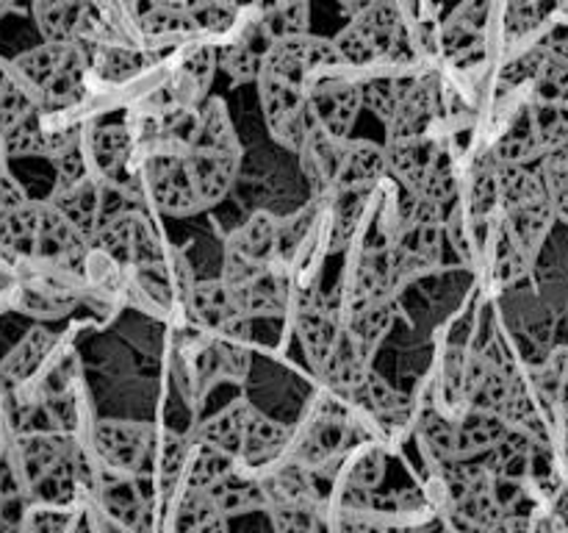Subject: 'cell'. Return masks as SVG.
<instances>
[{
  "instance_id": "cell-1",
  "label": "cell",
  "mask_w": 568,
  "mask_h": 533,
  "mask_svg": "<svg viewBox=\"0 0 568 533\" xmlns=\"http://www.w3.org/2000/svg\"><path fill=\"white\" fill-rule=\"evenodd\" d=\"M311 83H314L311 72L297 64L286 50L277 44L270 50L258 76L261 109H264L272 137L292 150L303 144L314 122L308 111Z\"/></svg>"
},
{
  "instance_id": "cell-2",
  "label": "cell",
  "mask_w": 568,
  "mask_h": 533,
  "mask_svg": "<svg viewBox=\"0 0 568 533\" xmlns=\"http://www.w3.org/2000/svg\"><path fill=\"white\" fill-rule=\"evenodd\" d=\"M344 67H369L408 59V14L397 0H375L336 39Z\"/></svg>"
},
{
  "instance_id": "cell-3",
  "label": "cell",
  "mask_w": 568,
  "mask_h": 533,
  "mask_svg": "<svg viewBox=\"0 0 568 533\" xmlns=\"http://www.w3.org/2000/svg\"><path fill=\"white\" fill-rule=\"evenodd\" d=\"M277 242H281V220L266 211L250 217L225 248V270L222 281L227 286H242L266 266L277 264Z\"/></svg>"
},
{
  "instance_id": "cell-4",
  "label": "cell",
  "mask_w": 568,
  "mask_h": 533,
  "mask_svg": "<svg viewBox=\"0 0 568 533\" xmlns=\"http://www.w3.org/2000/svg\"><path fill=\"white\" fill-rule=\"evenodd\" d=\"M144 187H148V194L155 209L164 211V214L183 217L203 205L192 167H189L186 150H153L148 164H144Z\"/></svg>"
},
{
  "instance_id": "cell-5",
  "label": "cell",
  "mask_w": 568,
  "mask_h": 533,
  "mask_svg": "<svg viewBox=\"0 0 568 533\" xmlns=\"http://www.w3.org/2000/svg\"><path fill=\"white\" fill-rule=\"evenodd\" d=\"M92 444L103 466L125 475H142L155 450L153 428L144 422L103 420L94 425Z\"/></svg>"
},
{
  "instance_id": "cell-6",
  "label": "cell",
  "mask_w": 568,
  "mask_h": 533,
  "mask_svg": "<svg viewBox=\"0 0 568 533\" xmlns=\"http://www.w3.org/2000/svg\"><path fill=\"white\" fill-rule=\"evenodd\" d=\"M292 305H294V328H297L300 344H303L311 366L320 372V366L325 364L327 353H331V348L336 344L338 331H342L344 325L342 314H338V311L322 298L316 283L294 289Z\"/></svg>"
},
{
  "instance_id": "cell-7",
  "label": "cell",
  "mask_w": 568,
  "mask_h": 533,
  "mask_svg": "<svg viewBox=\"0 0 568 533\" xmlns=\"http://www.w3.org/2000/svg\"><path fill=\"white\" fill-rule=\"evenodd\" d=\"M364 105V89L342 76H325L311 83L308 111L316 128L336 139H349L358 111Z\"/></svg>"
},
{
  "instance_id": "cell-8",
  "label": "cell",
  "mask_w": 568,
  "mask_h": 533,
  "mask_svg": "<svg viewBox=\"0 0 568 533\" xmlns=\"http://www.w3.org/2000/svg\"><path fill=\"white\" fill-rule=\"evenodd\" d=\"M189 309L194 320L209 331L220 333L225 342H247L250 316L239 305L236 292L225 281H197L189 289Z\"/></svg>"
},
{
  "instance_id": "cell-9",
  "label": "cell",
  "mask_w": 568,
  "mask_h": 533,
  "mask_svg": "<svg viewBox=\"0 0 568 533\" xmlns=\"http://www.w3.org/2000/svg\"><path fill=\"white\" fill-rule=\"evenodd\" d=\"M353 450V425L342 414L322 411L300 442L294 444L292 459L308 470H327L331 464L342 461Z\"/></svg>"
},
{
  "instance_id": "cell-10",
  "label": "cell",
  "mask_w": 568,
  "mask_h": 533,
  "mask_svg": "<svg viewBox=\"0 0 568 533\" xmlns=\"http://www.w3.org/2000/svg\"><path fill=\"white\" fill-rule=\"evenodd\" d=\"M189 167H192L194 183L203 205L216 203L227 194L236 181L239 164H242V144H192L186 150Z\"/></svg>"
},
{
  "instance_id": "cell-11",
  "label": "cell",
  "mask_w": 568,
  "mask_h": 533,
  "mask_svg": "<svg viewBox=\"0 0 568 533\" xmlns=\"http://www.w3.org/2000/svg\"><path fill=\"white\" fill-rule=\"evenodd\" d=\"M100 497V511L114 520L120 527H148L144 516L150 511V497L142 489V481L136 475H125L105 466L103 475L94 483Z\"/></svg>"
},
{
  "instance_id": "cell-12",
  "label": "cell",
  "mask_w": 568,
  "mask_h": 533,
  "mask_svg": "<svg viewBox=\"0 0 568 533\" xmlns=\"http://www.w3.org/2000/svg\"><path fill=\"white\" fill-rule=\"evenodd\" d=\"M275 48V39L270 37V31L264 28V22L258 20V14L253 11L247 22L242 26V31L231 39L227 44H222L216 50V59L220 67L233 78V81H258L261 67H264L266 56Z\"/></svg>"
},
{
  "instance_id": "cell-13",
  "label": "cell",
  "mask_w": 568,
  "mask_h": 533,
  "mask_svg": "<svg viewBox=\"0 0 568 533\" xmlns=\"http://www.w3.org/2000/svg\"><path fill=\"white\" fill-rule=\"evenodd\" d=\"M342 148H344V139L331 137V133H325L322 128H316L314 122H311V131L305 133L297 153H300V164H303L305 178H308L316 198H331L333 187H336Z\"/></svg>"
},
{
  "instance_id": "cell-14",
  "label": "cell",
  "mask_w": 568,
  "mask_h": 533,
  "mask_svg": "<svg viewBox=\"0 0 568 533\" xmlns=\"http://www.w3.org/2000/svg\"><path fill=\"white\" fill-rule=\"evenodd\" d=\"M510 425L503 414L486 409H464L455 420V459H477L508 436Z\"/></svg>"
},
{
  "instance_id": "cell-15",
  "label": "cell",
  "mask_w": 568,
  "mask_h": 533,
  "mask_svg": "<svg viewBox=\"0 0 568 533\" xmlns=\"http://www.w3.org/2000/svg\"><path fill=\"white\" fill-rule=\"evenodd\" d=\"M388 170V150L366 139H344L342 161H338L336 187L338 189H375L383 172ZM331 192V194H333Z\"/></svg>"
},
{
  "instance_id": "cell-16",
  "label": "cell",
  "mask_w": 568,
  "mask_h": 533,
  "mask_svg": "<svg viewBox=\"0 0 568 533\" xmlns=\"http://www.w3.org/2000/svg\"><path fill=\"white\" fill-rule=\"evenodd\" d=\"M366 355H369V348H366L347 325H342L336 344H333L331 353H327L325 364L320 366L322 381L331 389H336V392L349 394L361 381H364L366 372H369Z\"/></svg>"
},
{
  "instance_id": "cell-17",
  "label": "cell",
  "mask_w": 568,
  "mask_h": 533,
  "mask_svg": "<svg viewBox=\"0 0 568 533\" xmlns=\"http://www.w3.org/2000/svg\"><path fill=\"white\" fill-rule=\"evenodd\" d=\"M33 20L44 42H78L87 33L92 9L87 0H33Z\"/></svg>"
},
{
  "instance_id": "cell-18",
  "label": "cell",
  "mask_w": 568,
  "mask_h": 533,
  "mask_svg": "<svg viewBox=\"0 0 568 533\" xmlns=\"http://www.w3.org/2000/svg\"><path fill=\"white\" fill-rule=\"evenodd\" d=\"M555 217L558 214H555L549 198H538L530 200V203H521L503 211V231L514 239V244L527 255V259H532V255L541 250Z\"/></svg>"
},
{
  "instance_id": "cell-19",
  "label": "cell",
  "mask_w": 568,
  "mask_h": 533,
  "mask_svg": "<svg viewBox=\"0 0 568 533\" xmlns=\"http://www.w3.org/2000/svg\"><path fill=\"white\" fill-rule=\"evenodd\" d=\"M349 398L358 400V405H364L383 428L388 431H399L405 422L410 420V400L408 394L397 392L386 378H381L377 372H366L364 381L349 392Z\"/></svg>"
},
{
  "instance_id": "cell-20",
  "label": "cell",
  "mask_w": 568,
  "mask_h": 533,
  "mask_svg": "<svg viewBox=\"0 0 568 533\" xmlns=\"http://www.w3.org/2000/svg\"><path fill=\"white\" fill-rule=\"evenodd\" d=\"M236 292L239 305L247 316H277L292 303L288 281L283 272L275 270V264L261 270L258 275L250 278L242 286H231Z\"/></svg>"
},
{
  "instance_id": "cell-21",
  "label": "cell",
  "mask_w": 568,
  "mask_h": 533,
  "mask_svg": "<svg viewBox=\"0 0 568 533\" xmlns=\"http://www.w3.org/2000/svg\"><path fill=\"white\" fill-rule=\"evenodd\" d=\"M133 153V133L122 125H100L87 137V161L92 175L114 178L125 170Z\"/></svg>"
},
{
  "instance_id": "cell-22",
  "label": "cell",
  "mask_w": 568,
  "mask_h": 533,
  "mask_svg": "<svg viewBox=\"0 0 568 533\" xmlns=\"http://www.w3.org/2000/svg\"><path fill=\"white\" fill-rule=\"evenodd\" d=\"M372 189H338L331 194V214H327V248L347 250L364 225L366 205Z\"/></svg>"
},
{
  "instance_id": "cell-23",
  "label": "cell",
  "mask_w": 568,
  "mask_h": 533,
  "mask_svg": "<svg viewBox=\"0 0 568 533\" xmlns=\"http://www.w3.org/2000/svg\"><path fill=\"white\" fill-rule=\"evenodd\" d=\"M541 155L530 103H525L510 114L508 125L499 131L497 142H494V164H530L532 159H541Z\"/></svg>"
},
{
  "instance_id": "cell-24",
  "label": "cell",
  "mask_w": 568,
  "mask_h": 533,
  "mask_svg": "<svg viewBox=\"0 0 568 533\" xmlns=\"http://www.w3.org/2000/svg\"><path fill=\"white\" fill-rule=\"evenodd\" d=\"M53 333H48L44 328L28 331L26 336L11 348V353L0 361V381L11 383V386L28 383L39 370H42V364L48 361V355L53 353Z\"/></svg>"
},
{
  "instance_id": "cell-25",
  "label": "cell",
  "mask_w": 568,
  "mask_h": 533,
  "mask_svg": "<svg viewBox=\"0 0 568 533\" xmlns=\"http://www.w3.org/2000/svg\"><path fill=\"white\" fill-rule=\"evenodd\" d=\"M436 114V89L430 81H419L410 89L408 98L397 105L388 125V142H405V139L425 137Z\"/></svg>"
},
{
  "instance_id": "cell-26",
  "label": "cell",
  "mask_w": 568,
  "mask_h": 533,
  "mask_svg": "<svg viewBox=\"0 0 568 533\" xmlns=\"http://www.w3.org/2000/svg\"><path fill=\"white\" fill-rule=\"evenodd\" d=\"M50 203L78 228L87 239H94L98 233V214H100V178L89 175L78 181L75 187L53 189Z\"/></svg>"
},
{
  "instance_id": "cell-27",
  "label": "cell",
  "mask_w": 568,
  "mask_h": 533,
  "mask_svg": "<svg viewBox=\"0 0 568 533\" xmlns=\"http://www.w3.org/2000/svg\"><path fill=\"white\" fill-rule=\"evenodd\" d=\"M253 409L255 405H250L247 400H233L227 409H222L220 414H214L211 420H205L203 425L194 431V439L214 444V447H222L225 453L242 459L244 425H247V416Z\"/></svg>"
},
{
  "instance_id": "cell-28",
  "label": "cell",
  "mask_w": 568,
  "mask_h": 533,
  "mask_svg": "<svg viewBox=\"0 0 568 533\" xmlns=\"http://www.w3.org/2000/svg\"><path fill=\"white\" fill-rule=\"evenodd\" d=\"M75 42H44L39 48L28 50V53L17 56L14 59V76L26 83L31 92H42L48 87L50 78L61 70V64L67 61V56L72 53Z\"/></svg>"
},
{
  "instance_id": "cell-29",
  "label": "cell",
  "mask_w": 568,
  "mask_h": 533,
  "mask_svg": "<svg viewBox=\"0 0 568 533\" xmlns=\"http://www.w3.org/2000/svg\"><path fill=\"white\" fill-rule=\"evenodd\" d=\"M211 497V503L216 505V511L225 516L244 514V511L264 509L266 505V492L264 483H255L250 477H242L236 470L227 472L225 477H220L216 483H211L209 489H203Z\"/></svg>"
},
{
  "instance_id": "cell-30",
  "label": "cell",
  "mask_w": 568,
  "mask_h": 533,
  "mask_svg": "<svg viewBox=\"0 0 568 533\" xmlns=\"http://www.w3.org/2000/svg\"><path fill=\"white\" fill-rule=\"evenodd\" d=\"M388 167L394 170V175L399 178V183L408 189H419L422 178L430 170L433 159L438 153V144L433 139L419 137V139H405V142H388Z\"/></svg>"
},
{
  "instance_id": "cell-31",
  "label": "cell",
  "mask_w": 568,
  "mask_h": 533,
  "mask_svg": "<svg viewBox=\"0 0 568 533\" xmlns=\"http://www.w3.org/2000/svg\"><path fill=\"white\" fill-rule=\"evenodd\" d=\"M342 322L366 344V348H377L392 331L394 322V303L392 298H375L355 303L342 311Z\"/></svg>"
},
{
  "instance_id": "cell-32",
  "label": "cell",
  "mask_w": 568,
  "mask_h": 533,
  "mask_svg": "<svg viewBox=\"0 0 568 533\" xmlns=\"http://www.w3.org/2000/svg\"><path fill=\"white\" fill-rule=\"evenodd\" d=\"M288 444V428L272 416L261 414L258 409L250 411L247 425L242 436V461H266L283 453Z\"/></svg>"
},
{
  "instance_id": "cell-33",
  "label": "cell",
  "mask_w": 568,
  "mask_h": 533,
  "mask_svg": "<svg viewBox=\"0 0 568 533\" xmlns=\"http://www.w3.org/2000/svg\"><path fill=\"white\" fill-rule=\"evenodd\" d=\"M233 464H236V455L225 453V450L214 447L209 442L192 439L186 470H183V483H186V489H209L211 483H216L227 472L236 470Z\"/></svg>"
},
{
  "instance_id": "cell-34",
  "label": "cell",
  "mask_w": 568,
  "mask_h": 533,
  "mask_svg": "<svg viewBox=\"0 0 568 533\" xmlns=\"http://www.w3.org/2000/svg\"><path fill=\"white\" fill-rule=\"evenodd\" d=\"M216 64V50L214 48H194L186 59L181 61V70H178L175 83H172V98L183 105L197 103L205 94L211 81V72Z\"/></svg>"
},
{
  "instance_id": "cell-35",
  "label": "cell",
  "mask_w": 568,
  "mask_h": 533,
  "mask_svg": "<svg viewBox=\"0 0 568 533\" xmlns=\"http://www.w3.org/2000/svg\"><path fill=\"white\" fill-rule=\"evenodd\" d=\"M83 72H87V56H83L81 44L75 42V48L67 56L61 70L55 72L48 81V87L39 92V100H42L48 109H67V105H72L83 92Z\"/></svg>"
},
{
  "instance_id": "cell-36",
  "label": "cell",
  "mask_w": 568,
  "mask_h": 533,
  "mask_svg": "<svg viewBox=\"0 0 568 533\" xmlns=\"http://www.w3.org/2000/svg\"><path fill=\"white\" fill-rule=\"evenodd\" d=\"M497 183H499V211H508L514 209V205L547 198L541 172L527 170V164H497Z\"/></svg>"
},
{
  "instance_id": "cell-37",
  "label": "cell",
  "mask_w": 568,
  "mask_h": 533,
  "mask_svg": "<svg viewBox=\"0 0 568 533\" xmlns=\"http://www.w3.org/2000/svg\"><path fill=\"white\" fill-rule=\"evenodd\" d=\"M225 520L227 516L216 511V505L211 503L203 489H186L175 505L172 525L178 531H220V527H225Z\"/></svg>"
},
{
  "instance_id": "cell-38",
  "label": "cell",
  "mask_w": 568,
  "mask_h": 533,
  "mask_svg": "<svg viewBox=\"0 0 568 533\" xmlns=\"http://www.w3.org/2000/svg\"><path fill=\"white\" fill-rule=\"evenodd\" d=\"M416 83H419V78L414 76H375L361 87L364 89V105H369L383 122H388Z\"/></svg>"
},
{
  "instance_id": "cell-39",
  "label": "cell",
  "mask_w": 568,
  "mask_h": 533,
  "mask_svg": "<svg viewBox=\"0 0 568 533\" xmlns=\"http://www.w3.org/2000/svg\"><path fill=\"white\" fill-rule=\"evenodd\" d=\"M33 114H39V105L31 89L17 76H6L0 81V137L9 133L11 128L22 125Z\"/></svg>"
},
{
  "instance_id": "cell-40",
  "label": "cell",
  "mask_w": 568,
  "mask_h": 533,
  "mask_svg": "<svg viewBox=\"0 0 568 533\" xmlns=\"http://www.w3.org/2000/svg\"><path fill=\"white\" fill-rule=\"evenodd\" d=\"M488 222V217L475 214V211L466 205V209H455L453 214L444 217V233H447L449 244L464 255L466 261L475 259V253H480L483 248V225Z\"/></svg>"
},
{
  "instance_id": "cell-41",
  "label": "cell",
  "mask_w": 568,
  "mask_h": 533,
  "mask_svg": "<svg viewBox=\"0 0 568 533\" xmlns=\"http://www.w3.org/2000/svg\"><path fill=\"white\" fill-rule=\"evenodd\" d=\"M142 31L148 37L164 39V37H189L197 33V22H194L192 11L181 9V6H148L142 11Z\"/></svg>"
},
{
  "instance_id": "cell-42",
  "label": "cell",
  "mask_w": 568,
  "mask_h": 533,
  "mask_svg": "<svg viewBox=\"0 0 568 533\" xmlns=\"http://www.w3.org/2000/svg\"><path fill=\"white\" fill-rule=\"evenodd\" d=\"M541 181L555 214L568 222V144L555 148L544 155Z\"/></svg>"
},
{
  "instance_id": "cell-43",
  "label": "cell",
  "mask_w": 568,
  "mask_h": 533,
  "mask_svg": "<svg viewBox=\"0 0 568 533\" xmlns=\"http://www.w3.org/2000/svg\"><path fill=\"white\" fill-rule=\"evenodd\" d=\"M189 447H192V442H189L186 436H175V433H166V436L161 439V444H155V477H159L164 492H170V489L183 477Z\"/></svg>"
},
{
  "instance_id": "cell-44",
  "label": "cell",
  "mask_w": 568,
  "mask_h": 533,
  "mask_svg": "<svg viewBox=\"0 0 568 533\" xmlns=\"http://www.w3.org/2000/svg\"><path fill=\"white\" fill-rule=\"evenodd\" d=\"M416 194L442 205H447L449 200H455V194H458V178H455L453 159H449V153L444 148H438L436 159H433L427 175L422 178Z\"/></svg>"
},
{
  "instance_id": "cell-45",
  "label": "cell",
  "mask_w": 568,
  "mask_h": 533,
  "mask_svg": "<svg viewBox=\"0 0 568 533\" xmlns=\"http://www.w3.org/2000/svg\"><path fill=\"white\" fill-rule=\"evenodd\" d=\"M272 516V525L277 531H325L322 520V505L316 503H294V500H277L266 505Z\"/></svg>"
},
{
  "instance_id": "cell-46",
  "label": "cell",
  "mask_w": 568,
  "mask_h": 533,
  "mask_svg": "<svg viewBox=\"0 0 568 533\" xmlns=\"http://www.w3.org/2000/svg\"><path fill=\"white\" fill-rule=\"evenodd\" d=\"M419 433L425 439L427 450H430L436 459L453 461L455 459V420H449L444 411L430 409L422 414L419 420Z\"/></svg>"
},
{
  "instance_id": "cell-47",
  "label": "cell",
  "mask_w": 568,
  "mask_h": 533,
  "mask_svg": "<svg viewBox=\"0 0 568 533\" xmlns=\"http://www.w3.org/2000/svg\"><path fill=\"white\" fill-rule=\"evenodd\" d=\"M386 475V455L381 447H364L358 453L349 450L347 470H344V483H353V486L375 489L383 483Z\"/></svg>"
},
{
  "instance_id": "cell-48",
  "label": "cell",
  "mask_w": 568,
  "mask_h": 533,
  "mask_svg": "<svg viewBox=\"0 0 568 533\" xmlns=\"http://www.w3.org/2000/svg\"><path fill=\"white\" fill-rule=\"evenodd\" d=\"M189 11H192L200 31H209V33L231 31V28L236 26L239 17L244 14L233 0H200V3H194Z\"/></svg>"
},
{
  "instance_id": "cell-49",
  "label": "cell",
  "mask_w": 568,
  "mask_h": 533,
  "mask_svg": "<svg viewBox=\"0 0 568 533\" xmlns=\"http://www.w3.org/2000/svg\"><path fill=\"white\" fill-rule=\"evenodd\" d=\"M494 3H497V0H464L447 26H455L460 28V31L471 33V37L483 39V33H486L488 28V20H491Z\"/></svg>"
},
{
  "instance_id": "cell-50",
  "label": "cell",
  "mask_w": 568,
  "mask_h": 533,
  "mask_svg": "<svg viewBox=\"0 0 568 533\" xmlns=\"http://www.w3.org/2000/svg\"><path fill=\"white\" fill-rule=\"evenodd\" d=\"M469 209L480 217H491L494 209H499V183H497V164L491 170H483L471 183Z\"/></svg>"
},
{
  "instance_id": "cell-51",
  "label": "cell",
  "mask_w": 568,
  "mask_h": 533,
  "mask_svg": "<svg viewBox=\"0 0 568 533\" xmlns=\"http://www.w3.org/2000/svg\"><path fill=\"white\" fill-rule=\"evenodd\" d=\"M142 70V56L122 48H109L100 56V76L109 81H128Z\"/></svg>"
},
{
  "instance_id": "cell-52",
  "label": "cell",
  "mask_w": 568,
  "mask_h": 533,
  "mask_svg": "<svg viewBox=\"0 0 568 533\" xmlns=\"http://www.w3.org/2000/svg\"><path fill=\"white\" fill-rule=\"evenodd\" d=\"M26 203H28L26 189H22L20 183L11 178V172H6L3 164H0V214L11 209H20V205Z\"/></svg>"
},
{
  "instance_id": "cell-53",
  "label": "cell",
  "mask_w": 568,
  "mask_h": 533,
  "mask_svg": "<svg viewBox=\"0 0 568 533\" xmlns=\"http://www.w3.org/2000/svg\"><path fill=\"white\" fill-rule=\"evenodd\" d=\"M336 3L342 6L349 17H353V14H358L361 9H366L369 3H375V0H336Z\"/></svg>"
},
{
  "instance_id": "cell-54",
  "label": "cell",
  "mask_w": 568,
  "mask_h": 533,
  "mask_svg": "<svg viewBox=\"0 0 568 533\" xmlns=\"http://www.w3.org/2000/svg\"><path fill=\"white\" fill-rule=\"evenodd\" d=\"M288 3H297V0H255L253 11H272V9H281V6Z\"/></svg>"
},
{
  "instance_id": "cell-55",
  "label": "cell",
  "mask_w": 568,
  "mask_h": 533,
  "mask_svg": "<svg viewBox=\"0 0 568 533\" xmlns=\"http://www.w3.org/2000/svg\"><path fill=\"white\" fill-rule=\"evenodd\" d=\"M560 433H564V461L568 466V416L560 414Z\"/></svg>"
},
{
  "instance_id": "cell-56",
  "label": "cell",
  "mask_w": 568,
  "mask_h": 533,
  "mask_svg": "<svg viewBox=\"0 0 568 533\" xmlns=\"http://www.w3.org/2000/svg\"><path fill=\"white\" fill-rule=\"evenodd\" d=\"M0 155H3V144H0Z\"/></svg>"
}]
</instances>
